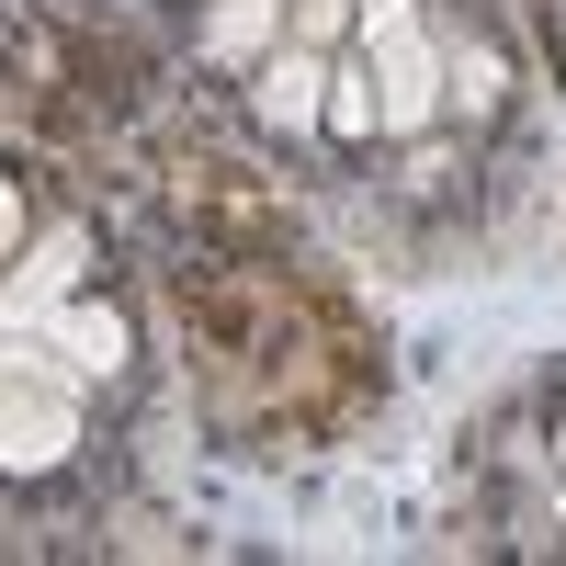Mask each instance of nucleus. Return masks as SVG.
<instances>
[{
	"label": "nucleus",
	"instance_id": "f257e3e1",
	"mask_svg": "<svg viewBox=\"0 0 566 566\" xmlns=\"http://www.w3.org/2000/svg\"><path fill=\"white\" fill-rule=\"evenodd\" d=\"M352 23L374 45V125L419 136L442 114V57H431V34H419V12H408V0H352Z\"/></svg>",
	"mask_w": 566,
	"mask_h": 566
},
{
	"label": "nucleus",
	"instance_id": "f03ea898",
	"mask_svg": "<svg viewBox=\"0 0 566 566\" xmlns=\"http://www.w3.org/2000/svg\"><path fill=\"white\" fill-rule=\"evenodd\" d=\"M80 442V408L34 374H0V476H57Z\"/></svg>",
	"mask_w": 566,
	"mask_h": 566
},
{
	"label": "nucleus",
	"instance_id": "7ed1b4c3",
	"mask_svg": "<svg viewBox=\"0 0 566 566\" xmlns=\"http://www.w3.org/2000/svg\"><path fill=\"white\" fill-rule=\"evenodd\" d=\"M80 283V227H57V239H34V261L0 283V340H23V328L57 317V295Z\"/></svg>",
	"mask_w": 566,
	"mask_h": 566
},
{
	"label": "nucleus",
	"instance_id": "20e7f679",
	"mask_svg": "<svg viewBox=\"0 0 566 566\" xmlns=\"http://www.w3.org/2000/svg\"><path fill=\"white\" fill-rule=\"evenodd\" d=\"M250 114H261V125H317V114H328V57H317V45H283V57H261Z\"/></svg>",
	"mask_w": 566,
	"mask_h": 566
},
{
	"label": "nucleus",
	"instance_id": "39448f33",
	"mask_svg": "<svg viewBox=\"0 0 566 566\" xmlns=\"http://www.w3.org/2000/svg\"><path fill=\"white\" fill-rule=\"evenodd\" d=\"M272 23H283V0H227V12L205 23V57H227V69H250L261 45H272Z\"/></svg>",
	"mask_w": 566,
	"mask_h": 566
},
{
	"label": "nucleus",
	"instance_id": "423d86ee",
	"mask_svg": "<svg viewBox=\"0 0 566 566\" xmlns=\"http://www.w3.org/2000/svg\"><path fill=\"white\" fill-rule=\"evenodd\" d=\"M57 340H69L80 374H114V363H125V317H114V306H69V317H57Z\"/></svg>",
	"mask_w": 566,
	"mask_h": 566
},
{
	"label": "nucleus",
	"instance_id": "0eeeda50",
	"mask_svg": "<svg viewBox=\"0 0 566 566\" xmlns=\"http://www.w3.org/2000/svg\"><path fill=\"white\" fill-rule=\"evenodd\" d=\"M328 125H340V136H374V69H328Z\"/></svg>",
	"mask_w": 566,
	"mask_h": 566
},
{
	"label": "nucleus",
	"instance_id": "6e6552de",
	"mask_svg": "<svg viewBox=\"0 0 566 566\" xmlns=\"http://www.w3.org/2000/svg\"><path fill=\"white\" fill-rule=\"evenodd\" d=\"M453 103H464V114L499 103V57H488V45H464V57H453Z\"/></svg>",
	"mask_w": 566,
	"mask_h": 566
},
{
	"label": "nucleus",
	"instance_id": "1a4fd4ad",
	"mask_svg": "<svg viewBox=\"0 0 566 566\" xmlns=\"http://www.w3.org/2000/svg\"><path fill=\"white\" fill-rule=\"evenodd\" d=\"M340 23H352V0H295V45H328Z\"/></svg>",
	"mask_w": 566,
	"mask_h": 566
},
{
	"label": "nucleus",
	"instance_id": "9d476101",
	"mask_svg": "<svg viewBox=\"0 0 566 566\" xmlns=\"http://www.w3.org/2000/svg\"><path fill=\"white\" fill-rule=\"evenodd\" d=\"M12 239H23V205H12V181H0V261H12Z\"/></svg>",
	"mask_w": 566,
	"mask_h": 566
},
{
	"label": "nucleus",
	"instance_id": "9b49d317",
	"mask_svg": "<svg viewBox=\"0 0 566 566\" xmlns=\"http://www.w3.org/2000/svg\"><path fill=\"white\" fill-rule=\"evenodd\" d=\"M555 464H566V419H555Z\"/></svg>",
	"mask_w": 566,
	"mask_h": 566
}]
</instances>
